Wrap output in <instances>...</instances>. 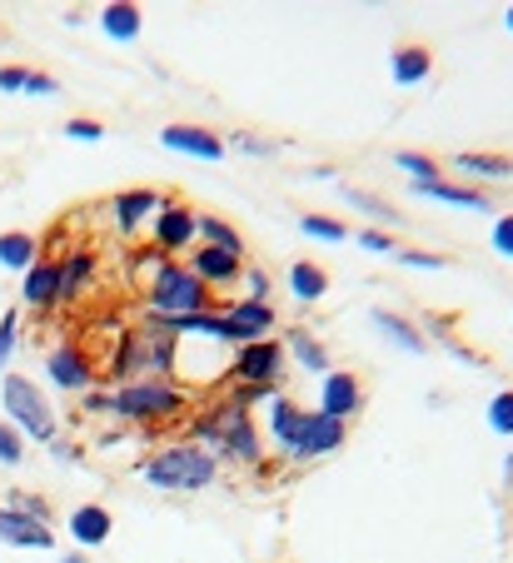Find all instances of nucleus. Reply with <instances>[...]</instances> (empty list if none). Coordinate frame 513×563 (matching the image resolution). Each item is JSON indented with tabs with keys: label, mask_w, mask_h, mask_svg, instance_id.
I'll use <instances>...</instances> for the list:
<instances>
[{
	"label": "nucleus",
	"mask_w": 513,
	"mask_h": 563,
	"mask_svg": "<svg viewBox=\"0 0 513 563\" xmlns=\"http://www.w3.org/2000/svg\"><path fill=\"white\" fill-rule=\"evenodd\" d=\"M100 374H105L110 389L135 384V379H150V374H160V379H180V340H175V330L165 324V319L140 314L115 334V344H110L105 369Z\"/></svg>",
	"instance_id": "f257e3e1"
},
{
	"label": "nucleus",
	"mask_w": 513,
	"mask_h": 563,
	"mask_svg": "<svg viewBox=\"0 0 513 563\" xmlns=\"http://www.w3.org/2000/svg\"><path fill=\"white\" fill-rule=\"evenodd\" d=\"M185 439L210 449L220 468H265V434L235 399H210L204 409H194L185 419Z\"/></svg>",
	"instance_id": "f03ea898"
},
{
	"label": "nucleus",
	"mask_w": 513,
	"mask_h": 563,
	"mask_svg": "<svg viewBox=\"0 0 513 563\" xmlns=\"http://www.w3.org/2000/svg\"><path fill=\"white\" fill-rule=\"evenodd\" d=\"M190 415H194V394H190L185 379H160V374H150V379H135V384L110 389V419L140 429V434L170 429Z\"/></svg>",
	"instance_id": "7ed1b4c3"
},
{
	"label": "nucleus",
	"mask_w": 513,
	"mask_h": 563,
	"mask_svg": "<svg viewBox=\"0 0 513 563\" xmlns=\"http://www.w3.org/2000/svg\"><path fill=\"white\" fill-rule=\"evenodd\" d=\"M135 474L160 494H204L220 484V464H214L210 449L190 444V439H170L155 454H145L135 464Z\"/></svg>",
	"instance_id": "20e7f679"
},
{
	"label": "nucleus",
	"mask_w": 513,
	"mask_h": 563,
	"mask_svg": "<svg viewBox=\"0 0 513 563\" xmlns=\"http://www.w3.org/2000/svg\"><path fill=\"white\" fill-rule=\"evenodd\" d=\"M0 409H5V424L25 439V444H51L60 439V415H55L51 394L41 389L25 374H0Z\"/></svg>",
	"instance_id": "39448f33"
},
{
	"label": "nucleus",
	"mask_w": 513,
	"mask_h": 563,
	"mask_svg": "<svg viewBox=\"0 0 513 563\" xmlns=\"http://www.w3.org/2000/svg\"><path fill=\"white\" fill-rule=\"evenodd\" d=\"M204 309H220V305H214L210 289L185 269V260H165L150 285L140 289V314L180 319V314H204Z\"/></svg>",
	"instance_id": "423d86ee"
},
{
	"label": "nucleus",
	"mask_w": 513,
	"mask_h": 563,
	"mask_svg": "<svg viewBox=\"0 0 513 563\" xmlns=\"http://www.w3.org/2000/svg\"><path fill=\"white\" fill-rule=\"evenodd\" d=\"M45 384L70 399H86L90 389H100V360L80 340H60L45 354Z\"/></svg>",
	"instance_id": "0eeeda50"
},
{
	"label": "nucleus",
	"mask_w": 513,
	"mask_h": 563,
	"mask_svg": "<svg viewBox=\"0 0 513 563\" xmlns=\"http://www.w3.org/2000/svg\"><path fill=\"white\" fill-rule=\"evenodd\" d=\"M145 234H150V245L160 250L165 260H185L200 245V210H194L190 200H180V195H165Z\"/></svg>",
	"instance_id": "6e6552de"
},
{
	"label": "nucleus",
	"mask_w": 513,
	"mask_h": 563,
	"mask_svg": "<svg viewBox=\"0 0 513 563\" xmlns=\"http://www.w3.org/2000/svg\"><path fill=\"white\" fill-rule=\"evenodd\" d=\"M285 374H289V354L279 334H269L259 344H239V350H230L225 364L230 384H275V389H285Z\"/></svg>",
	"instance_id": "1a4fd4ad"
},
{
	"label": "nucleus",
	"mask_w": 513,
	"mask_h": 563,
	"mask_svg": "<svg viewBox=\"0 0 513 563\" xmlns=\"http://www.w3.org/2000/svg\"><path fill=\"white\" fill-rule=\"evenodd\" d=\"M160 200H165V195L150 190V185H130V190H115V195H110V200H105V214H110V224H115L120 240H140V234L150 230V220H155V210H160Z\"/></svg>",
	"instance_id": "9d476101"
},
{
	"label": "nucleus",
	"mask_w": 513,
	"mask_h": 563,
	"mask_svg": "<svg viewBox=\"0 0 513 563\" xmlns=\"http://www.w3.org/2000/svg\"><path fill=\"white\" fill-rule=\"evenodd\" d=\"M349 439V424L344 419H330L320 409H304V424H300V439L289 449V464H314V459H330L344 449Z\"/></svg>",
	"instance_id": "9b49d317"
},
{
	"label": "nucleus",
	"mask_w": 513,
	"mask_h": 563,
	"mask_svg": "<svg viewBox=\"0 0 513 563\" xmlns=\"http://www.w3.org/2000/svg\"><path fill=\"white\" fill-rule=\"evenodd\" d=\"M220 319H225V334L230 344H259L269 340V334L279 330V314L275 305H259V299H230V305H220Z\"/></svg>",
	"instance_id": "f8f14e48"
},
{
	"label": "nucleus",
	"mask_w": 513,
	"mask_h": 563,
	"mask_svg": "<svg viewBox=\"0 0 513 563\" xmlns=\"http://www.w3.org/2000/svg\"><path fill=\"white\" fill-rule=\"evenodd\" d=\"M185 269H190L210 295H220V289H239V279H245V255H230V250H214V245H194L190 255H185Z\"/></svg>",
	"instance_id": "ddd939ff"
},
{
	"label": "nucleus",
	"mask_w": 513,
	"mask_h": 563,
	"mask_svg": "<svg viewBox=\"0 0 513 563\" xmlns=\"http://www.w3.org/2000/svg\"><path fill=\"white\" fill-rule=\"evenodd\" d=\"M21 309H31V314H55L60 309V255H41L21 275Z\"/></svg>",
	"instance_id": "4468645a"
},
{
	"label": "nucleus",
	"mask_w": 513,
	"mask_h": 563,
	"mask_svg": "<svg viewBox=\"0 0 513 563\" xmlns=\"http://www.w3.org/2000/svg\"><path fill=\"white\" fill-rule=\"evenodd\" d=\"M160 145L170 150V155H190V159H204V165H214V159H225V135L210 125H185V120H175V125L160 130Z\"/></svg>",
	"instance_id": "2eb2a0df"
},
{
	"label": "nucleus",
	"mask_w": 513,
	"mask_h": 563,
	"mask_svg": "<svg viewBox=\"0 0 513 563\" xmlns=\"http://www.w3.org/2000/svg\"><path fill=\"white\" fill-rule=\"evenodd\" d=\"M100 289V255L90 245L65 250L60 260V305H80L86 295Z\"/></svg>",
	"instance_id": "dca6fc26"
},
{
	"label": "nucleus",
	"mask_w": 513,
	"mask_h": 563,
	"mask_svg": "<svg viewBox=\"0 0 513 563\" xmlns=\"http://www.w3.org/2000/svg\"><path fill=\"white\" fill-rule=\"evenodd\" d=\"M364 409V379L354 369H330L320 379V415L330 419H344L349 424L354 415Z\"/></svg>",
	"instance_id": "f3484780"
},
{
	"label": "nucleus",
	"mask_w": 513,
	"mask_h": 563,
	"mask_svg": "<svg viewBox=\"0 0 513 563\" xmlns=\"http://www.w3.org/2000/svg\"><path fill=\"white\" fill-rule=\"evenodd\" d=\"M65 533H70V543H76L80 553L105 549L110 533H115V519H110L105 504H76V509L65 514Z\"/></svg>",
	"instance_id": "a211bd4d"
},
{
	"label": "nucleus",
	"mask_w": 513,
	"mask_h": 563,
	"mask_svg": "<svg viewBox=\"0 0 513 563\" xmlns=\"http://www.w3.org/2000/svg\"><path fill=\"white\" fill-rule=\"evenodd\" d=\"M434 75V51H428L424 41H399L394 51H389V80H394L399 90H419Z\"/></svg>",
	"instance_id": "6ab92c4d"
},
{
	"label": "nucleus",
	"mask_w": 513,
	"mask_h": 563,
	"mask_svg": "<svg viewBox=\"0 0 513 563\" xmlns=\"http://www.w3.org/2000/svg\"><path fill=\"white\" fill-rule=\"evenodd\" d=\"M454 170L464 175V185H499V180H513V155H499V150H459L449 159Z\"/></svg>",
	"instance_id": "aec40b11"
},
{
	"label": "nucleus",
	"mask_w": 513,
	"mask_h": 563,
	"mask_svg": "<svg viewBox=\"0 0 513 563\" xmlns=\"http://www.w3.org/2000/svg\"><path fill=\"white\" fill-rule=\"evenodd\" d=\"M0 543L5 549H25V553H45V549H55V529L0 504Z\"/></svg>",
	"instance_id": "412c9836"
},
{
	"label": "nucleus",
	"mask_w": 513,
	"mask_h": 563,
	"mask_svg": "<svg viewBox=\"0 0 513 563\" xmlns=\"http://www.w3.org/2000/svg\"><path fill=\"white\" fill-rule=\"evenodd\" d=\"M419 200H434V205H459V210H473V214H493L499 205L489 200V190H473V185H459V180H428V185H409Z\"/></svg>",
	"instance_id": "4be33fe9"
},
{
	"label": "nucleus",
	"mask_w": 513,
	"mask_h": 563,
	"mask_svg": "<svg viewBox=\"0 0 513 563\" xmlns=\"http://www.w3.org/2000/svg\"><path fill=\"white\" fill-rule=\"evenodd\" d=\"M369 324H375L379 334H384L394 350H404V354H428V340H424V330H419L409 314H399V309H384V305H375L369 309Z\"/></svg>",
	"instance_id": "5701e85b"
},
{
	"label": "nucleus",
	"mask_w": 513,
	"mask_h": 563,
	"mask_svg": "<svg viewBox=\"0 0 513 563\" xmlns=\"http://www.w3.org/2000/svg\"><path fill=\"white\" fill-rule=\"evenodd\" d=\"M285 354H289V364H294V369H304V374H314V379H324V374L334 369L330 364V350H324L320 344V334L314 330H285Z\"/></svg>",
	"instance_id": "b1692460"
},
{
	"label": "nucleus",
	"mask_w": 513,
	"mask_h": 563,
	"mask_svg": "<svg viewBox=\"0 0 513 563\" xmlns=\"http://www.w3.org/2000/svg\"><path fill=\"white\" fill-rule=\"evenodd\" d=\"M96 25H100V35H105V41L135 45L140 35H145V11H140V5H130V0H110L105 11L96 15Z\"/></svg>",
	"instance_id": "393cba45"
},
{
	"label": "nucleus",
	"mask_w": 513,
	"mask_h": 563,
	"mask_svg": "<svg viewBox=\"0 0 513 563\" xmlns=\"http://www.w3.org/2000/svg\"><path fill=\"white\" fill-rule=\"evenodd\" d=\"M300 424H304V405H294L289 394H279L265 415V429H269V444L285 459H289V449H294V439H300Z\"/></svg>",
	"instance_id": "a878e982"
},
{
	"label": "nucleus",
	"mask_w": 513,
	"mask_h": 563,
	"mask_svg": "<svg viewBox=\"0 0 513 563\" xmlns=\"http://www.w3.org/2000/svg\"><path fill=\"white\" fill-rule=\"evenodd\" d=\"M285 285H289V295L300 299V305H320V299L330 295V269H324L320 260H294L289 275H285Z\"/></svg>",
	"instance_id": "bb28decb"
},
{
	"label": "nucleus",
	"mask_w": 513,
	"mask_h": 563,
	"mask_svg": "<svg viewBox=\"0 0 513 563\" xmlns=\"http://www.w3.org/2000/svg\"><path fill=\"white\" fill-rule=\"evenodd\" d=\"M35 260H41V234H31V230H5L0 234V269L25 275Z\"/></svg>",
	"instance_id": "cd10ccee"
},
{
	"label": "nucleus",
	"mask_w": 513,
	"mask_h": 563,
	"mask_svg": "<svg viewBox=\"0 0 513 563\" xmlns=\"http://www.w3.org/2000/svg\"><path fill=\"white\" fill-rule=\"evenodd\" d=\"M419 330H424V340H434V344H444V350L454 354V360H464V364H473V369H489V360H483L479 350H469V344L459 340V334H454V324L444 314H424V324H419Z\"/></svg>",
	"instance_id": "c85d7f7f"
},
{
	"label": "nucleus",
	"mask_w": 513,
	"mask_h": 563,
	"mask_svg": "<svg viewBox=\"0 0 513 563\" xmlns=\"http://www.w3.org/2000/svg\"><path fill=\"white\" fill-rule=\"evenodd\" d=\"M200 245H214V250H230V255H245V234L214 210H200Z\"/></svg>",
	"instance_id": "c756f323"
},
{
	"label": "nucleus",
	"mask_w": 513,
	"mask_h": 563,
	"mask_svg": "<svg viewBox=\"0 0 513 563\" xmlns=\"http://www.w3.org/2000/svg\"><path fill=\"white\" fill-rule=\"evenodd\" d=\"M339 200L354 205L359 214H369V220H375V230H379V224H404V214L389 210V200H379L375 190H359V185H339Z\"/></svg>",
	"instance_id": "7c9ffc66"
},
{
	"label": "nucleus",
	"mask_w": 513,
	"mask_h": 563,
	"mask_svg": "<svg viewBox=\"0 0 513 563\" xmlns=\"http://www.w3.org/2000/svg\"><path fill=\"white\" fill-rule=\"evenodd\" d=\"M394 165L409 175V185H428V180H444V165H438L434 155H424V150H399Z\"/></svg>",
	"instance_id": "2f4dec72"
},
{
	"label": "nucleus",
	"mask_w": 513,
	"mask_h": 563,
	"mask_svg": "<svg viewBox=\"0 0 513 563\" xmlns=\"http://www.w3.org/2000/svg\"><path fill=\"white\" fill-rule=\"evenodd\" d=\"M5 509H15V514H25V519H41V523H51L55 529V509H51V499L45 494H35V489H5Z\"/></svg>",
	"instance_id": "473e14b6"
},
{
	"label": "nucleus",
	"mask_w": 513,
	"mask_h": 563,
	"mask_svg": "<svg viewBox=\"0 0 513 563\" xmlns=\"http://www.w3.org/2000/svg\"><path fill=\"white\" fill-rule=\"evenodd\" d=\"M300 230L310 234V240H320V245H344V240H354V230L344 220H330V214H304Z\"/></svg>",
	"instance_id": "72a5a7b5"
},
{
	"label": "nucleus",
	"mask_w": 513,
	"mask_h": 563,
	"mask_svg": "<svg viewBox=\"0 0 513 563\" xmlns=\"http://www.w3.org/2000/svg\"><path fill=\"white\" fill-rule=\"evenodd\" d=\"M15 350H21V305H11L0 314V374H11Z\"/></svg>",
	"instance_id": "f704fd0d"
},
{
	"label": "nucleus",
	"mask_w": 513,
	"mask_h": 563,
	"mask_svg": "<svg viewBox=\"0 0 513 563\" xmlns=\"http://www.w3.org/2000/svg\"><path fill=\"white\" fill-rule=\"evenodd\" d=\"M279 394H285V389H275V384H230V394H225V399H235L239 409H249V415H255L259 405H265V409L275 405Z\"/></svg>",
	"instance_id": "c9c22d12"
},
{
	"label": "nucleus",
	"mask_w": 513,
	"mask_h": 563,
	"mask_svg": "<svg viewBox=\"0 0 513 563\" xmlns=\"http://www.w3.org/2000/svg\"><path fill=\"white\" fill-rule=\"evenodd\" d=\"M165 265V255L155 245H140V250H130V275H135V289H145L155 279V269Z\"/></svg>",
	"instance_id": "e433bc0d"
},
{
	"label": "nucleus",
	"mask_w": 513,
	"mask_h": 563,
	"mask_svg": "<svg viewBox=\"0 0 513 563\" xmlns=\"http://www.w3.org/2000/svg\"><path fill=\"white\" fill-rule=\"evenodd\" d=\"M489 429L499 439H513V389H499L489 399Z\"/></svg>",
	"instance_id": "4c0bfd02"
},
{
	"label": "nucleus",
	"mask_w": 513,
	"mask_h": 563,
	"mask_svg": "<svg viewBox=\"0 0 513 563\" xmlns=\"http://www.w3.org/2000/svg\"><path fill=\"white\" fill-rule=\"evenodd\" d=\"M389 260H399L404 269H428V275H438V269H449V255H434V250H404V245H399Z\"/></svg>",
	"instance_id": "58836bf2"
},
{
	"label": "nucleus",
	"mask_w": 513,
	"mask_h": 563,
	"mask_svg": "<svg viewBox=\"0 0 513 563\" xmlns=\"http://www.w3.org/2000/svg\"><path fill=\"white\" fill-rule=\"evenodd\" d=\"M239 285H245V295H239V299H259V305H269V295H275V279H269V269L249 265V260H245V279H239Z\"/></svg>",
	"instance_id": "ea45409f"
},
{
	"label": "nucleus",
	"mask_w": 513,
	"mask_h": 563,
	"mask_svg": "<svg viewBox=\"0 0 513 563\" xmlns=\"http://www.w3.org/2000/svg\"><path fill=\"white\" fill-rule=\"evenodd\" d=\"M60 130H65V140H76V145H96V140H105V125L90 120V115H70Z\"/></svg>",
	"instance_id": "a19ab883"
},
{
	"label": "nucleus",
	"mask_w": 513,
	"mask_h": 563,
	"mask_svg": "<svg viewBox=\"0 0 513 563\" xmlns=\"http://www.w3.org/2000/svg\"><path fill=\"white\" fill-rule=\"evenodd\" d=\"M0 464H5V468H21L25 464V439L15 434L5 419H0Z\"/></svg>",
	"instance_id": "79ce46f5"
},
{
	"label": "nucleus",
	"mask_w": 513,
	"mask_h": 563,
	"mask_svg": "<svg viewBox=\"0 0 513 563\" xmlns=\"http://www.w3.org/2000/svg\"><path fill=\"white\" fill-rule=\"evenodd\" d=\"M489 240H493V255H499V260H513V210L493 214Z\"/></svg>",
	"instance_id": "37998d69"
},
{
	"label": "nucleus",
	"mask_w": 513,
	"mask_h": 563,
	"mask_svg": "<svg viewBox=\"0 0 513 563\" xmlns=\"http://www.w3.org/2000/svg\"><path fill=\"white\" fill-rule=\"evenodd\" d=\"M354 240H359V245L369 250V255H384V260L399 250V240H394V234H389V230H375V224H369V230H359V234H354Z\"/></svg>",
	"instance_id": "c03bdc74"
},
{
	"label": "nucleus",
	"mask_w": 513,
	"mask_h": 563,
	"mask_svg": "<svg viewBox=\"0 0 513 563\" xmlns=\"http://www.w3.org/2000/svg\"><path fill=\"white\" fill-rule=\"evenodd\" d=\"M230 145H235V150H245V155H255V159L279 155V145H275V140H259V135H249V130H235V135H230Z\"/></svg>",
	"instance_id": "a18cd8bd"
},
{
	"label": "nucleus",
	"mask_w": 513,
	"mask_h": 563,
	"mask_svg": "<svg viewBox=\"0 0 513 563\" xmlns=\"http://www.w3.org/2000/svg\"><path fill=\"white\" fill-rule=\"evenodd\" d=\"M21 96H60V80H55L51 70H31V65H25V90Z\"/></svg>",
	"instance_id": "49530a36"
},
{
	"label": "nucleus",
	"mask_w": 513,
	"mask_h": 563,
	"mask_svg": "<svg viewBox=\"0 0 513 563\" xmlns=\"http://www.w3.org/2000/svg\"><path fill=\"white\" fill-rule=\"evenodd\" d=\"M80 415H90V419H110V384H105V389H90L86 399H80Z\"/></svg>",
	"instance_id": "de8ad7c7"
},
{
	"label": "nucleus",
	"mask_w": 513,
	"mask_h": 563,
	"mask_svg": "<svg viewBox=\"0 0 513 563\" xmlns=\"http://www.w3.org/2000/svg\"><path fill=\"white\" fill-rule=\"evenodd\" d=\"M45 449H51V459H55V464H70V468H76L80 459H86V454H80V444H70V439H51V444H45Z\"/></svg>",
	"instance_id": "09e8293b"
},
{
	"label": "nucleus",
	"mask_w": 513,
	"mask_h": 563,
	"mask_svg": "<svg viewBox=\"0 0 513 563\" xmlns=\"http://www.w3.org/2000/svg\"><path fill=\"white\" fill-rule=\"evenodd\" d=\"M0 90H5V96H21L25 90V65H0Z\"/></svg>",
	"instance_id": "8fccbe9b"
},
{
	"label": "nucleus",
	"mask_w": 513,
	"mask_h": 563,
	"mask_svg": "<svg viewBox=\"0 0 513 563\" xmlns=\"http://www.w3.org/2000/svg\"><path fill=\"white\" fill-rule=\"evenodd\" d=\"M503 31L513 35V5H503Z\"/></svg>",
	"instance_id": "3c124183"
},
{
	"label": "nucleus",
	"mask_w": 513,
	"mask_h": 563,
	"mask_svg": "<svg viewBox=\"0 0 513 563\" xmlns=\"http://www.w3.org/2000/svg\"><path fill=\"white\" fill-rule=\"evenodd\" d=\"M60 563H90V559H86V553H80V549H76V553H65V559H60Z\"/></svg>",
	"instance_id": "603ef678"
},
{
	"label": "nucleus",
	"mask_w": 513,
	"mask_h": 563,
	"mask_svg": "<svg viewBox=\"0 0 513 563\" xmlns=\"http://www.w3.org/2000/svg\"><path fill=\"white\" fill-rule=\"evenodd\" d=\"M503 474H509V478H513V454H509V464H503Z\"/></svg>",
	"instance_id": "864d4df0"
}]
</instances>
